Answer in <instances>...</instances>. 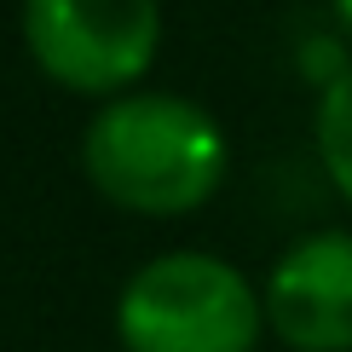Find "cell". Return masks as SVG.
Segmentation results:
<instances>
[{"mask_svg": "<svg viewBox=\"0 0 352 352\" xmlns=\"http://www.w3.org/2000/svg\"><path fill=\"white\" fill-rule=\"evenodd\" d=\"M81 162L104 197L144 214L197 208L219 185L226 139L214 116L173 93L110 98L81 133Z\"/></svg>", "mask_w": 352, "mask_h": 352, "instance_id": "obj_1", "label": "cell"}, {"mask_svg": "<svg viewBox=\"0 0 352 352\" xmlns=\"http://www.w3.org/2000/svg\"><path fill=\"white\" fill-rule=\"evenodd\" d=\"M127 352H248L260 329L254 289L214 254H162L139 266L116 306Z\"/></svg>", "mask_w": 352, "mask_h": 352, "instance_id": "obj_2", "label": "cell"}, {"mask_svg": "<svg viewBox=\"0 0 352 352\" xmlns=\"http://www.w3.org/2000/svg\"><path fill=\"white\" fill-rule=\"evenodd\" d=\"M156 0H23L29 52L87 93L133 81L156 52Z\"/></svg>", "mask_w": 352, "mask_h": 352, "instance_id": "obj_3", "label": "cell"}, {"mask_svg": "<svg viewBox=\"0 0 352 352\" xmlns=\"http://www.w3.org/2000/svg\"><path fill=\"white\" fill-rule=\"evenodd\" d=\"M272 324L306 352L352 346V231H312L272 266Z\"/></svg>", "mask_w": 352, "mask_h": 352, "instance_id": "obj_4", "label": "cell"}, {"mask_svg": "<svg viewBox=\"0 0 352 352\" xmlns=\"http://www.w3.org/2000/svg\"><path fill=\"white\" fill-rule=\"evenodd\" d=\"M318 151H324L335 185L352 197V69H341L318 98Z\"/></svg>", "mask_w": 352, "mask_h": 352, "instance_id": "obj_5", "label": "cell"}, {"mask_svg": "<svg viewBox=\"0 0 352 352\" xmlns=\"http://www.w3.org/2000/svg\"><path fill=\"white\" fill-rule=\"evenodd\" d=\"M335 6H341V18H346V23H352V0H335Z\"/></svg>", "mask_w": 352, "mask_h": 352, "instance_id": "obj_6", "label": "cell"}]
</instances>
